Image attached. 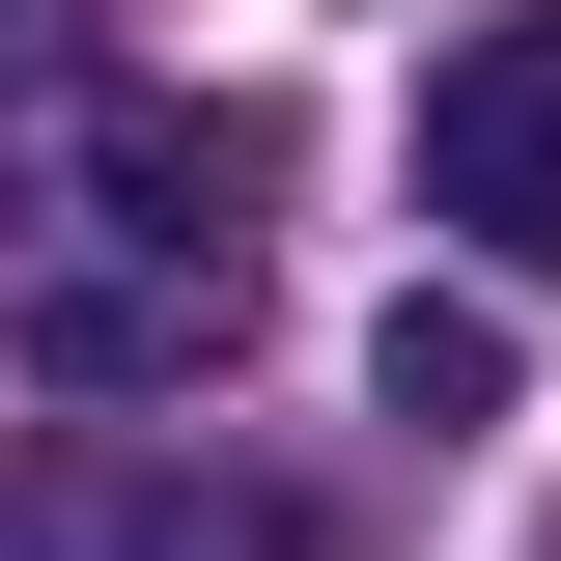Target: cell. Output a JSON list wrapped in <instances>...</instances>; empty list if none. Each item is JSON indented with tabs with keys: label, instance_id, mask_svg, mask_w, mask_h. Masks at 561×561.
Listing matches in <instances>:
<instances>
[{
	"label": "cell",
	"instance_id": "1",
	"mask_svg": "<svg viewBox=\"0 0 561 561\" xmlns=\"http://www.w3.org/2000/svg\"><path fill=\"white\" fill-rule=\"evenodd\" d=\"M253 113H169V84H84L28 169H0V337L57 365V393H169V365H225V309H253Z\"/></svg>",
	"mask_w": 561,
	"mask_h": 561
},
{
	"label": "cell",
	"instance_id": "3",
	"mask_svg": "<svg viewBox=\"0 0 561 561\" xmlns=\"http://www.w3.org/2000/svg\"><path fill=\"white\" fill-rule=\"evenodd\" d=\"M421 225L505 253V280H561V0H505V28L421 57Z\"/></svg>",
	"mask_w": 561,
	"mask_h": 561
},
{
	"label": "cell",
	"instance_id": "5",
	"mask_svg": "<svg viewBox=\"0 0 561 561\" xmlns=\"http://www.w3.org/2000/svg\"><path fill=\"white\" fill-rule=\"evenodd\" d=\"M534 561H561V534H534Z\"/></svg>",
	"mask_w": 561,
	"mask_h": 561
},
{
	"label": "cell",
	"instance_id": "2",
	"mask_svg": "<svg viewBox=\"0 0 561 561\" xmlns=\"http://www.w3.org/2000/svg\"><path fill=\"white\" fill-rule=\"evenodd\" d=\"M0 561H337L280 478H225V449H113V421H57V449H0Z\"/></svg>",
	"mask_w": 561,
	"mask_h": 561
},
{
	"label": "cell",
	"instance_id": "4",
	"mask_svg": "<svg viewBox=\"0 0 561 561\" xmlns=\"http://www.w3.org/2000/svg\"><path fill=\"white\" fill-rule=\"evenodd\" d=\"M365 421H421V449L505 421V309H393V337H365Z\"/></svg>",
	"mask_w": 561,
	"mask_h": 561
}]
</instances>
